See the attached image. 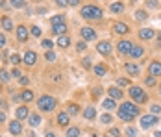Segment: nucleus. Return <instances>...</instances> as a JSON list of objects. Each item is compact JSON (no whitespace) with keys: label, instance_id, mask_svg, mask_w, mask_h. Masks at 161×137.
<instances>
[{"label":"nucleus","instance_id":"nucleus-1","mask_svg":"<svg viewBox=\"0 0 161 137\" xmlns=\"http://www.w3.org/2000/svg\"><path fill=\"white\" fill-rule=\"evenodd\" d=\"M137 115H139V108L135 104H132V102H124L119 108V117L122 120H128L130 122V120H132L133 117H137Z\"/></svg>","mask_w":161,"mask_h":137},{"label":"nucleus","instance_id":"nucleus-2","mask_svg":"<svg viewBox=\"0 0 161 137\" xmlns=\"http://www.w3.org/2000/svg\"><path fill=\"white\" fill-rule=\"evenodd\" d=\"M82 17L98 21V19H102V9L96 6H85V8H82Z\"/></svg>","mask_w":161,"mask_h":137},{"label":"nucleus","instance_id":"nucleus-3","mask_svg":"<svg viewBox=\"0 0 161 137\" xmlns=\"http://www.w3.org/2000/svg\"><path fill=\"white\" fill-rule=\"evenodd\" d=\"M37 106H39V109H43V111H52L54 108H56V98L44 95V96H41V98L37 100Z\"/></svg>","mask_w":161,"mask_h":137},{"label":"nucleus","instance_id":"nucleus-4","mask_svg":"<svg viewBox=\"0 0 161 137\" xmlns=\"http://www.w3.org/2000/svg\"><path fill=\"white\" fill-rule=\"evenodd\" d=\"M130 96H132L135 102H144V100H146V93H144L141 87H137V85L130 87Z\"/></svg>","mask_w":161,"mask_h":137},{"label":"nucleus","instance_id":"nucleus-5","mask_svg":"<svg viewBox=\"0 0 161 137\" xmlns=\"http://www.w3.org/2000/svg\"><path fill=\"white\" fill-rule=\"evenodd\" d=\"M158 124V115H144V117H141V128H144V130H148V128H152V126Z\"/></svg>","mask_w":161,"mask_h":137},{"label":"nucleus","instance_id":"nucleus-6","mask_svg":"<svg viewBox=\"0 0 161 137\" xmlns=\"http://www.w3.org/2000/svg\"><path fill=\"white\" fill-rule=\"evenodd\" d=\"M82 37L85 39V41H94L96 39V33H94V30L93 28H82Z\"/></svg>","mask_w":161,"mask_h":137},{"label":"nucleus","instance_id":"nucleus-7","mask_svg":"<svg viewBox=\"0 0 161 137\" xmlns=\"http://www.w3.org/2000/svg\"><path fill=\"white\" fill-rule=\"evenodd\" d=\"M117 48H119L120 54H130V52H132V48H133V45L130 43V41H120L117 45Z\"/></svg>","mask_w":161,"mask_h":137},{"label":"nucleus","instance_id":"nucleus-8","mask_svg":"<svg viewBox=\"0 0 161 137\" xmlns=\"http://www.w3.org/2000/svg\"><path fill=\"white\" fill-rule=\"evenodd\" d=\"M9 131H11L13 135H19V134L22 131L21 122H19V120H13V122H9Z\"/></svg>","mask_w":161,"mask_h":137},{"label":"nucleus","instance_id":"nucleus-9","mask_svg":"<svg viewBox=\"0 0 161 137\" xmlns=\"http://www.w3.org/2000/svg\"><path fill=\"white\" fill-rule=\"evenodd\" d=\"M35 61H37V56H35V52L30 50V52L24 54V63H26V65H35Z\"/></svg>","mask_w":161,"mask_h":137},{"label":"nucleus","instance_id":"nucleus-10","mask_svg":"<svg viewBox=\"0 0 161 137\" xmlns=\"http://www.w3.org/2000/svg\"><path fill=\"white\" fill-rule=\"evenodd\" d=\"M52 32L61 37V35L67 33V24H65V22H63V24H56V26H52Z\"/></svg>","mask_w":161,"mask_h":137},{"label":"nucleus","instance_id":"nucleus-11","mask_svg":"<svg viewBox=\"0 0 161 137\" xmlns=\"http://www.w3.org/2000/svg\"><path fill=\"white\" fill-rule=\"evenodd\" d=\"M96 50H98L100 54H109V52H111V45H109L108 41H102V43H98Z\"/></svg>","mask_w":161,"mask_h":137},{"label":"nucleus","instance_id":"nucleus-12","mask_svg":"<svg viewBox=\"0 0 161 137\" xmlns=\"http://www.w3.org/2000/svg\"><path fill=\"white\" fill-rule=\"evenodd\" d=\"M150 74L152 76H161V63L159 61L150 63Z\"/></svg>","mask_w":161,"mask_h":137},{"label":"nucleus","instance_id":"nucleus-13","mask_svg":"<svg viewBox=\"0 0 161 137\" xmlns=\"http://www.w3.org/2000/svg\"><path fill=\"white\" fill-rule=\"evenodd\" d=\"M139 35H141V39H152L154 35H155V32H154L152 28H143L139 32Z\"/></svg>","mask_w":161,"mask_h":137},{"label":"nucleus","instance_id":"nucleus-14","mask_svg":"<svg viewBox=\"0 0 161 137\" xmlns=\"http://www.w3.org/2000/svg\"><path fill=\"white\" fill-rule=\"evenodd\" d=\"M17 37H19V41H26V39H28V30H26V26H19V28H17Z\"/></svg>","mask_w":161,"mask_h":137},{"label":"nucleus","instance_id":"nucleus-15","mask_svg":"<svg viewBox=\"0 0 161 137\" xmlns=\"http://www.w3.org/2000/svg\"><path fill=\"white\" fill-rule=\"evenodd\" d=\"M109 96H111L113 100H119V98H122V91H120L119 87H109Z\"/></svg>","mask_w":161,"mask_h":137},{"label":"nucleus","instance_id":"nucleus-16","mask_svg":"<svg viewBox=\"0 0 161 137\" xmlns=\"http://www.w3.org/2000/svg\"><path fill=\"white\" fill-rule=\"evenodd\" d=\"M115 33H119V35L128 33V26L124 22H117V24H115Z\"/></svg>","mask_w":161,"mask_h":137},{"label":"nucleus","instance_id":"nucleus-17","mask_svg":"<svg viewBox=\"0 0 161 137\" xmlns=\"http://www.w3.org/2000/svg\"><path fill=\"white\" fill-rule=\"evenodd\" d=\"M70 45V39L67 37V35H61V37H58V47H61V48H67Z\"/></svg>","mask_w":161,"mask_h":137},{"label":"nucleus","instance_id":"nucleus-18","mask_svg":"<svg viewBox=\"0 0 161 137\" xmlns=\"http://www.w3.org/2000/svg\"><path fill=\"white\" fill-rule=\"evenodd\" d=\"M21 98L24 100V102H32V100H33V93L30 89H26V91H22V93H21Z\"/></svg>","mask_w":161,"mask_h":137},{"label":"nucleus","instance_id":"nucleus-19","mask_svg":"<svg viewBox=\"0 0 161 137\" xmlns=\"http://www.w3.org/2000/svg\"><path fill=\"white\" fill-rule=\"evenodd\" d=\"M2 28L8 30V32H9V30H13V22H11V19H9V17H2Z\"/></svg>","mask_w":161,"mask_h":137},{"label":"nucleus","instance_id":"nucleus-20","mask_svg":"<svg viewBox=\"0 0 161 137\" xmlns=\"http://www.w3.org/2000/svg\"><path fill=\"white\" fill-rule=\"evenodd\" d=\"M94 115H96L94 108H85V109H83V117H85V119L91 120V119H94Z\"/></svg>","mask_w":161,"mask_h":137},{"label":"nucleus","instance_id":"nucleus-21","mask_svg":"<svg viewBox=\"0 0 161 137\" xmlns=\"http://www.w3.org/2000/svg\"><path fill=\"white\" fill-rule=\"evenodd\" d=\"M58 122L61 126H67L69 124V113H59L58 115Z\"/></svg>","mask_w":161,"mask_h":137},{"label":"nucleus","instance_id":"nucleus-22","mask_svg":"<svg viewBox=\"0 0 161 137\" xmlns=\"http://www.w3.org/2000/svg\"><path fill=\"white\" fill-rule=\"evenodd\" d=\"M126 72H130V74H137L139 72V67H137V65H135V63H126Z\"/></svg>","mask_w":161,"mask_h":137},{"label":"nucleus","instance_id":"nucleus-23","mask_svg":"<svg viewBox=\"0 0 161 137\" xmlns=\"http://www.w3.org/2000/svg\"><path fill=\"white\" fill-rule=\"evenodd\" d=\"M143 52H144V50L141 48V47H133L132 52H130V56H132V58H141V56H143Z\"/></svg>","mask_w":161,"mask_h":137},{"label":"nucleus","instance_id":"nucleus-24","mask_svg":"<svg viewBox=\"0 0 161 137\" xmlns=\"http://www.w3.org/2000/svg\"><path fill=\"white\" fill-rule=\"evenodd\" d=\"M50 22H52V26H56V24H63L65 22V17H63V15H56V17L50 19Z\"/></svg>","mask_w":161,"mask_h":137},{"label":"nucleus","instance_id":"nucleus-25","mask_svg":"<svg viewBox=\"0 0 161 137\" xmlns=\"http://www.w3.org/2000/svg\"><path fill=\"white\" fill-rule=\"evenodd\" d=\"M102 106H104L105 109H113V108H117V104H115V100H113V98L104 100V102H102Z\"/></svg>","mask_w":161,"mask_h":137},{"label":"nucleus","instance_id":"nucleus-26","mask_svg":"<svg viewBox=\"0 0 161 137\" xmlns=\"http://www.w3.org/2000/svg\"><path fill=\"white\" fill-rule=\"evenodd\" d=\"M17 117H19V119H26V117H28V108H26V106H22V108L17 109Z\"/></svg>","mask_w":161,"mask_h":137},{"label":"nucleus","instance_id":"nucleus-27","mask_svg":"<svg viewBox=\"0 0 161 137\" xmlns=\"http://www.w3.org/2000/svg\"><path fill=\"white\" fill-rule=\"evenodd\" d=\"M135 19H137V21H144V19H148V13L143 11V9H139V11H135Z\"/></svg>","mask_w":161,"mask_h":137},{"label":"nucleus","instance_id":"nucleus-28","mask_svg":"<svg viewBox=\"0 0 161 137\" xmlns=\"http://www.w3.org/2000/svg\"><path fill=\"white\" fill-rule=\"evenodd\" d=\"M122 9H124V6L120 2H117V4H111V11L113 13H122Z\"/></svg>","mask_w":161,"mask_h":137},{"label":"nucleus","instance_id":"nucleus-29","mask_svg":"<svg viewBox=\"0 0 161 137\" xmlns=\"http://www.w3.org/2000/svg\"><path fill=\"white\" fill-rule=\"evenodd\" d=\"M39 122H41V117L39 115H32L30 117V126H39Z\"/></svg>","mask_w":161,"mask_h":137},{"label":"nucleus","instance_id":"nucleus-30","mask_svg":"<svg viewBox=\"0 0 161 137\" xmlns=\"http://www.w3.org/2000/svg\"><path fill=\"white\" fill-rule=\"evenodd\" d=\"M80 135V130L78 128H69L67 130V137H78Z\"/></svg>","mask_w":161,"mask_h":137},{"label":"nucleus","instance_id":"nucleus-31","mask_svg":"<svg viewBox=\"0 0 161 137\" xmlns=\"http://www.w3.org/2000/svg\"><path fill=\"white\" fill-rule=\"evenodd\" d=\"M94 72H96V76H104L105 74V67L104 65H96V67H94Z\"/></svg>","mask_w":161,"mask_h":137},{"label":"nucleus","instance_id":"nucleus-32","mask_svg":"<svg viewBox=\"0 0 161 137\" xmlns=\"http://www.w3.org/2000/svg\"><path fill=\"white\" fill-rule=\"evenodd\" d=\"M67 113H69V115H76V113H78V106H76V104H70L69 109H67Z\"/></svg>","mask_w":161,"mask_h":137},{"label":"nucleus","instance_id":"nucleus-33","mask_svg":"<svg viewBox=\"0 0 161 137\" xmlns=\"http://www.w3.org/2000/svg\"><path fill=\"white\" fill-rule=\"evenodd\" d=\"M9 80V72L8 70H0V82H8Z\"/></svg>","mask_w":161,"mask_h":137},{"label":"nucleus","instance_id":"nucleus-34","mask_svg":"<svg viewBox=\"0 0 161 137\" xmlns=\"http://www.w3.org/2000/svg\"><path fill=\"white\" fill-rule=\"evenodd\" d=\"M9 2H11V6H13V8H22L24 4H26L24 0H9Z\"/></svg>","mask_w":161,"mask_h":137},{"label":"nucleus","instance_id":"nucleus-35","mask_svg":"<svg viewBox=\"0 0 161 137\" xmlns=\"http://www.w3.org/2000/svg\"><path fill=\"white\" fill-rule=\"evenodd\" d=\"M19 61H21V56H19V54H11V58H9V63L17 65Z\"/></svg>","mask_w":161,"mask_h":137},{"label":"nucleus","instance_id":"nucleus-36","mask_svg":"<svg viewBox=\"0 0 161 137\" xmlns=\"http://www.w3.org/2000/svg\"><path fill=\"white\" fill-rule=\"evenodd\" d=\"M150 111H152V115H159V113H161V108H159L158 104H154L152 108H150Z\"/></svg>","mask_w":161,"mask_h":137},{"label":"nucleus","instance_id":"nucleus-37","mask_svg":"<svg viewBox=\"0 0 161 137\" xmlns=\"http://www.w3.org/2000/svg\"><path fill=\"white\" fill-rule=\"evenodd\" d=\"M56 4H58L59 8H67L69 4H70V0H56Z\"/></svg>","mask_w":161,"mask_h":137},{"label":"nucleus","instance_id":"nucleus-38","mask_svg":"<svg viewBox=\"0 0 161 137\" xmlns=\"http://www.w3.org/2000/svg\"><path fill=\"white\" fill-rule=\"evenodd\" d=\"M32 35H35V37H41V28H39V26H33V28H32Z\"/></svg>","mask_w":161,"mask_h":137},{"label":"nucleus","instance_id":"nucleus-39","mask_svg":"<svg viewBox=\"0 0 161 137\" xmlns=\"http://www.w3.org/2000/svg\"><path fill=\"white\" fill-rule=\"evenodd\" d=\"M41 45H43L44 48H52V47H54V43L50 41V39H43V43H41Z\"/></svg>","mask_w":161,"mask_h":137},{"label":"nucleus","instance_id":"nucleus-40","mask_svg":"<svg viewBox=\"0 0 161 137\" xmlns=\"http://www.w3.org/2000/svg\"><path fill=\"white\" fill-rule=\"evenodd\" d=\"M146 4H148V8H152V9L158 8V0H146Z\"/></svg>","mask_w":161,"mask_h":137},{"label":"nucleus","instance_id":"nucleus-41","mask_svg":"<svg viewBox=\"0 0 161 137\" xmlns=\"http://www.w3.org/2000/svg\"><path fill=\"white\" fill-rule=\"evenodd\" d=\"M46 59H48V61H56V54H54L52 50H50V52L46 54Z\"/></svg>","mask_w":161,"mask_h":137},{"label":"nucleus","instance_id":"nucleus-42","mask_svg":"<svg viewBox=\"0 0 161 137\" xmlns=\"http://www.w3.org/2000/svg\"><path fill=\"white\" fill-rule=\"evenodd\" d=\"M82 65H83L85 69H91V59H89V58H85L83 61H82Z\"/></svg>","mask_w":161,"mask_h":137},{"label":"nucleus","instance_id":"nucleus-43","mask_svg":"<svg viewBox=\"0 0 161 137\" xmlns=\"http://www.w3.org/2000/svg\"><path fill=\"white\" fill-rule=\"evenodd\" d=\"M100 120H102L104 124H109V122H111V117H109V115H102V119H100Z\"/></svg>","mask_w":161,"mask_h":137},{"label":"nucleus","instance_id":"nucleus-44","mask_svg":"<svg viewBox=\"0 0 161 137\" xmlns=\"http://www.w3.org/2000/svg\"><path fill=\"white\" fill-rule=\"evenodd\" d=\"M144 82H146V85H148V87H152V85H155V80H154V76H152V78H146Z\"/></svg>","mask_w":161,"mask_h":137},{"label":"nucleus","instance_id":"nucleus-45","mask_svg":"<svg viewBox=\"0 0 161 137\" xmlns=\"http://www.w3.org/2000/svg\"><path fill=\"white\" fill-rule=\"evenodd\" d=\"M126 131H128V135H130V137H135V135H137V130H135V128H128Z\"/></svg>","mask_w":161,"mask_h":137},{"label":"nucleus","instance_id":"nucleus-46","mask_svg":"<svg viewBox=\"0 0 161 137\" xmlns=\"http://www.w3.org/2000/svg\"><path fill=\"white\" fill-rule=\"evenodd\" d=\"M76 48L80 50V52H83V50L87 48V45H85V43H78V45H76Z\"/></svg>","mask_w":161,"mask_h":137},{"label":"nucleus","instance_id":"nucleus-47","mask_svg":"<svg viewBox=\"0 0 161 137\" xmlns=\"http://www.w3.org/2000/svg\"><path fill=\"white\" fill-rule=\"evenodd\" d=\"M28 80H30V78H26V76H21L19 83H21V85H28Z\"/></svg>","mask_w":161,"mask_h":137},{"label":"nucleus","instance_id":"nucleus-48","mask_svg":"<svg viewBox=\"0 0 161 137\" xmlns=\"http://www.w3.org/2000/svg\"><path fill=\"white\" fill-rule=\"evenodd\" d=\"M109 135H111V137H119V135H120V131H119L117 128H113L111 131H109Z\"/></svg>","mask_w":161,"mask_h":137},{"label":"nucleus","instance_id":"nucleus-49","mask_svg":"<svg viewBox=\"0 0 161 137\" xmlns=\"http://www.w3.org/2000/svg\"><path fill=\"white\" fill-rule=\"evenodd\" d=\"M11 76H15V78H21V70H19V69H13Z\"/></svg>","mask_w":161,"mask_h":137},{"label":"nucleus","instance_id":"nucleus-50","mask_svg":"<svg viewBox=\"0 0 161 137\" xmlns=\"http://www.w3.org/2000/svg\"><path fill=\"white\" fill-rule=\"evenodd\" d=\"M6 45V37H4V33H0V47H4Z\"/></svg>","mask_w":161,"mask_h":137},{"label":"nucleus","instance_id":"nucleus-51","mask_svg":"<svg viewBox=\"0 0 161 137\" xmlns=\"http://www.w3.org/2000/svg\"><path fill=\"white\" fill-rule=\"evenodd\" d=\"M119 85H128V80H124V78H120V80H119Z\"/></svg>","mask_w":161,"mask_h":137},{"label":"nucleus","instance_id":"nucleus-52","mask_svg":"<svg viewBox=\"0 0 161 137\" xmlns=\"http://www.w3.org/2000/svg\"><path fill=\"white\" fill-rule=\"evenodd\" d=\"M4 120H6V113H4V111H0V122H4Z\"/></svg>","mask_w":161,"mask_h":137},{"label":"nucleus","instance_id":"nucleus-53","mask_svg":"<svg viewBox=\"0 0 161 137\" xmlns=\"http://www.w3.org/2000/svg\"><path fill=\"white\" fill-rule=\"evenodd\" d=\"M70 4H72V6H78V4H80V0H70Z\"/></svg>","mask_w":161,"mask_h":137},{"label":"nucleus","instance_id":"nucleus-54","mask_svg":"<svg viewBox=\"0 0 161 137\" xmlns=\"http://www.w3.org/2000/svg\"><path fill=\"white\" fill-rule=\"evenodd\" d=\"M44 137H56V135H54V134H46V135H44Z\"/></svg>","mask_w":161,"mask_h":137},{"label":"nucleus","instance_id":"nucleus-55","mask_svg":"<svg viewBox=\"0 0 161 137\" xmlns=\"http://www.w3.org/2000/svg\"><path fill=\"white\" fill-rule=\"evenodd\" d=\"M154 137H161V131H158V134H155V135H154Z\"/></svg>","mask_w":161,"mask_h":137},{"label":"nucleus","instance_id":"nucleus-56","mask_svg":"<svg viewBox=\"0 0 161 137\" xmlns=\"http://www.w3.org/2000/svg\"><path fill=\"white\" fill-rule=\"evenodd\" d=\"M4 6V0H0V8H2Z\"/></svg>","mask_w":161,"mask_h":137},{"label":"nucleus","instance_id":"nucleus-57","mask_svg":"<svg viewBox=\"0 0 161 137\" xmlns=\"http://www.w3.org/2000/svg\"><path fill=\"white\" fill-rule=\"evenodd\" d=\"M0 106H4V102H2V100H0Z\"/></svg>","mask_w":161,"mask_h":137},{"label":"nucleus","instance_id":"nucleus-58","mask_svg":"<svg viewBox=\"0 0 161 137\" xmlns=\"http://www.w3.org/2000/svg\"><path fill=\"white\" fill-rule=\"evenodd\" d=\"M159 93H161V87H159Z\"/></svg>","mask_w":161,"mask_h":137},{"label":"nucleus","instance_id":"nucleus-59","mask_svg":"<svg viewBox=\"0 0 161 137\" xmlns=\"http://www.w3.org/2000/svg\"><path fill=\"white\" fill-rule=\"evenodd\" d=\"M28 137H33V135H28Z\"/></svg>","mask_w":161,"mask_h":137},{"label":"nucleus","instance_id":"nucleus-60","mask_svg":"<svg viewBox=\"0 0 161 137\" xmlns=\"http://www.w3.org/2000/svg\"><path fill=\"white\" fill-rule=\"evenodd\" d=\"M108 137H111V135H108Z\"/></svg>","mask_w":161,"mask_h":137}]
</instances>
